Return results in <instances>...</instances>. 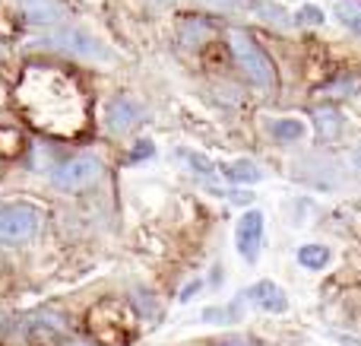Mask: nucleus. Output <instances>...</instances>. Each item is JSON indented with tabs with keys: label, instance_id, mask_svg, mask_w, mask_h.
Returning a JSON list of instances; mask_svg holds the SVG:
<instances>
[{
	"label": "nucleus",
	"instance_id": "obj_1",
	"mask_svg": "<svg viewBox=\"0 0 361 346\" xmlns=\"http://www.w3.org/2000/svg\"><path fill=\"white\" fill-rule=\"evenodd\" d=\"M231 54H235L241 73L254 83L257 89H276V67L267 57V51L247 35V32H231L228 35Z\"/></svg>",
	"mask_w": 361,
	"mask_h": 346
},
{
	"label": "nucleus",
	"instance_id": "obj_2",
	"mask_svg": "<svg viewBox=\"0 0 361 346\" xmlns=\"http://www.w3.org/2000/svg\"><path fill=\"white\" fill-rule=\"evenodd\" d=\"M42 229V213L29 203H10L0 210V245L29 241Z\"/></svg>",
	"mask_w": 361,
	"mask_h": 346
},
{
	"label": "nucleus",
	"instance_id": "obj_3",
	"mask_svg": "<svg viewBox=\"0 0 361 346\" xmlns=\"http://www.w3.org/2000/svg\"><path fill=\"white\" fill-rule=\"evenodd\" d=\"M99 175H102V162L95 156H73L57 165L51 181H54V188L76 194V191H86L89 184L99 181Z\"/></svg>",
	"mask_w": 361,
	"mask_h": 346
},
{
	"label": "nucleus",
	"instance_id": "obj_4",
	"mask_svg": "<svg viewBox=\"0 0 361 346\" xmlns=\"http://www.w3.org/2000/svg\"><path fill=\"white\" fill-rule=\"evenodd\" d=\"M235 241H238V254L254 264L257 254H260V245H263V213L260 210H247V213L241 216Z\"/></svg>",
	"mask_w": 361,
	"mask_h": 346
},
{
	"label": "nucleus",
	"instance_id": "obj_5",
	"mask_svg": "<svg viewBox=\"0 0 361 346\" xmlns=\"http://www.w3.org/2000/svg\"><path fill=\"white\" fill-rule=\"evenodd\" d=\"M54 38V48L70 51V54H80V57H105V48H102L95 38L82 35V32H61V35H51Z\"/></svg>",
	"mask_w": 361,
	"mask_h": 346
},
{
	"label": "nucleus",
	"instance_id": "obj_6",
	"mask_svg": "<svg viewBox=\"0 0 361 346\" xmlns=\"http://www.w3.org/2000/svg\"><path fill=\"white\" fill-rule=\"evenodd\" d=\"M19 6H23L25 19L35 25H51V23H61L63 13H67V6L61 4V0H19Z\"/></svg>",
	"mask_w": 361,
	"mask_h": 346
},
{
	"label": "nucleus",
	"instance_id": "obj_7",
	"mask_svg": "<svg viewBox=\"0 0 361 346\" xmlns=\"http://www.w3.org/2000/svg\"><path fill=\"white\" fill-rule=\"evenodd\" d=\"M247 299L257 305V309H263V311H286V309H288L286 292H282L276 283H269V280H263V283L250 286V290H247Z\"/></svg>",
	"mask_w": 361,
	"mask_h": 346
},
{
	"label": "nucleus",
	"instance_id": "obj_8",
	"mask_svg": "<svg viewBox=\"0 0 361 346\" xmlns=\"http://www.w3.org/2000/svg\"><path fill=\"white\" fill-rule=\"evenodd\" d=\"M137 121H140V108L133 105V102L114 99L111 105H108V127H111L114 133H127Z\"/></svg>",
	"mask_w": 361,
	"mask_h": 346
},
{
	"label": "nucleus",
	"instance_id": "obj_9",
	"mask_svg": "<svg viewBox=\"0 0 361 346\" xmlns=\"http://www.w3.org/2000/svg\"><path fill=\"white\" fill-rule=\"evenodd\" d=\"M333 13L345 29L361 35V0H333Z\"/></svg>",
	"mask_w": 361,
	"mask_h": 346
},
{
	"label": "nucleus",
	"instance_id": "obj_10",
	"mask_svg": "<svg viewBox=\"0 0 361 346\" xmlns=\"http://www.w3.org/2000/svg\"><path fill=\"white\" fill-rule=\"evenodd\" d=\"M314 124H317L320 140H336L343 133V114H336L333 108H317L314 112Z\"/></svg>",
	"mask_w": 361,
	"mask_h": 346
},
{
	"label": "nucleus",
	"instance_id": "obj_11",
	"mask_svg": "<svg viewBox=\"0 0 361 346\" xmlns=\"http://www.w3.org/2000/svg\"><path fill=\"white\" fill-rule=\"evenodd\" d=\"M269 133H273L279 143H295V140L305 137V124H301L298 118H282V121L269 124Z\"/></svg>",
	"mask_w": 361,
	"mask_h": 346
},
{
	"label": "nucleus",
	"instance_id": "obj_12",
	"mask_svg": "<svg viewBox=\"0 0 361 346\" xmlns=\"http://www.w3.org/2000/svg\"><path fill=\"white\" fill-rule=\"evenodd\" d=\"M222 172H225V178H231V181H238V184H254L263 178V172L257 169L254 162H231V165H225Z\"/></svg>",
	"mask_w": 361,
	"mask_h": 346
},
{
	"label": "nucleus",
	"instance_id": "obj_13",
	"mask_svg": "<svg viewBox=\"0 0 361 346\" xmlns=\"http://www.w3.org/2000/svg\"><path fill=\"white\" fill-rule=\"evenodd\" d=\"M330 261V251L324 245H301L298 248V264L307 270H320V267Z\"/></svg>",
	"mask_w": 361,
	"mask_h": 346
},
{
	"label": "nucleus",
	"instance_id": "obj_14",
	"mask_svg": "<svg viewBox=\"0 0 361 346\" xmlns=\"http://www.w3.org/2000/svg\"><path fill=\"white\" fill-rule=\"evenodd\" d=\"M295 23L298 25H320L324 23V10H320V6H301Z\"/></svg>",
	"mask_w": 361,
	"mask_h": 346
},
{
	"label": "nucleus",
	"instance_id": "obj_15",
	"mask_svg": "<svg viewBox=\"0 0 361 346\" xmlns=\"http://www.w3.org/2000/svg\"><path fill=\"white\" fill-rule=\"evenodd\" d=\"M257 10H263L260 16L263 19H269V23H276V25H288V16H282V6H269V4H257Z\"/></svg>",
	"mask_w": 361,
	"mask_h": 346
},
{
	"label": "nucleus",
	"instance_id": "obj_16",
	"mask_svg": "<svg viewBox=\"0 0 361 346\" xmlns=\"http://www.w3.org/2000/svg\"><path fill=\"white\" fill-rule=\"evenodd\" d=\"M180 156H184V159H190V162H193V169H197V172H203V175H209V172H212V165L206 162V159L200 156V153H180Z\"/></svg>",
	"mask_w": 361,
	"mask_h": 346
},
{
	"label": "nucleus",
	"instance_id": "obj_17",
	"mask_svg": "<svg viewBox=\"0 0 361 346\" xmlns=\"http://www.w3.org/2000/svg\"><path fill=\"white\" fill-rule=\"evenodd\" d=\"M200 4L209 6V10H225V13H228V10H235V6H238V0H200Z\"/></svg>",
	"mask_w": 361,
	"mask_h": 346
},
{
	"label": "nucleus",
	"instance_id": "obj_18",
	"mask_svg": "<svg viewBox=\"0 0 361 346\" xmlns=\"http://www.w3.org/2000/svg\"><path fill=\"white\" fill-rule=\"evenodd\" d=\"M149 153H152V146H149V143H140L137 150H133V159H140V156H149Z\"/></svg>",
	"mask_w": 361,
	"mask_h": 346
},
{
	"label": "nucleus",
	"instance_id": "obj_19",
	"mask_svg": "<svg viewBox=\"0 0 361 346\" xmlns=\"http://www.w3.org/2000/svg\"><path fill=\"white\" fill-rule=\"evenodd\" d=\"M197 290H200V283H190V286H187V290H184V296H180V299H184V302H187V299H190Z\"/></svg>",
	"mask_w": 361,
	"mask_h": 346
},
{
	"label": "nucleus",
	"instance_id": "obj_20",
	"mask_svg": "<svg viewBox=\"0 0 361 346\" xmlns=\"http://www.w3.org/2000/svg\"><path fill=\"white\" fill-rule=\"evenodd\" d=\"M355 165H358V172H361V150L355 153Z\"/></svg>",
	"mask_w": 361,
	"mask_h": 346
},
{
	"label": "nucleus",
	"instance_id": "obj_21",
	"mask_svg": "<svg viewBox=\"0 0 361 346\" xmlns=\"http://www.w3.org/2000/svg\"><path fill=\"white\" fill-rule=\"evenodd\" d=\"M225 346H250V343H225Z\"/></svg>",
	"mask_w": 361,
	"mask_h": 346
},
{
	"label": "nucleus",
	"instance_id": "obj_22",
	"mask_svg": "<svg viewBox=\"0 0 361 346\" xmlns=\"http://www.w3.org/2000/svg\"><path fill=\"white\" fill-rule=\"evenodd\" d=\"M70 346H89V343H70Z\"/></svg>",
	"mask_w": 361,
	"mask_h": 346
}]
</instances>
